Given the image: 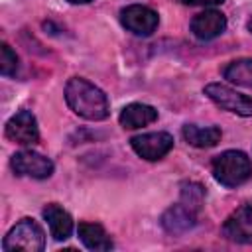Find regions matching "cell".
Returning a JSON list of instances; mask_svg holds the SVG:
<instances>
[{"instance_id":"17","label":"cell","mask_w":252,"mask_h":252,"mask_svg":"<svg viewBox=\"0 0 252 252\" xmlns=\"http://www.w3.org/2000/svg\"><path fill=\"white\" fill-rule=\"evenodd\" d=\"M205 199V189L199 183H183L181 185V203L191 207L193 211H199Z\"/></svg>"},{"instance_id":"20","label":"cell","mask_w":252,"mask_h":252,"mask_svg":"<svg viewBox=\"0 0 252 252\" xmlns=\"http://www.w3.org/2000/svg\"><path fill=\"white\" fill-rule=\"evenodd\" d=\"M71 4H89V2H93V0H69Z\"/></svg>"},{"instance_id":"8","label":"cell","mask_w":252,"mask_h":252,"mask_svg":"<svg viewBox=\"0 0 252 252\" xmlns=\"http://www.w3.org/2000/svg\"><path fill=\"white\" fill-rule=\"evenodd\" d=\"M6 138L22 146H33L39 140L37 120L30 110H20L6 122Z\"/></svg>"},{"instance_id":"4","label":"cell","mask_w":252,"mask_h":252,"mask_svg":"<svg viewBox=\"0 0 252 252\" xmlns=\"http://www.w3.org/2000/svg\"><path fill=\"white\" fill-rule=\"evenodd\" d=\"M205 94L220 108L234 112L238 116H252V96H246L226 85L220 83H209L205 87Z\"/></svg>"},{"instance_id":"3","label":"cell","mask_w":252,"mask_h":252,"mask_svg":"<svg viewBox=\"0 0 252 252\" xmlns=\"http://www.w3.org/2000/svg\"><path fill=\"white\" fill-rule=\"evenodd\" d=\"M45 246V234L41 226L32 219H22L4 236V252H41Z\"/></svg>"},{"instance_id":"21","label":"cell","mask_w":252,"mask_h":252,"mask_svg":"<svg viewBox=\"0 0 252 252\" xmlns=\"http://www.w3.org/2000/svg\"><path fill=\"white\" fill-rule=\"evenodd\" d=\"M248 30H250V32H252V18H250V20H248Z\"/></svg>"},{"instance_id":"15","label":"cell","mask_w":252,"mask_h":252,"mask_svg":"<svg viewBox=\"0 0 252 252\" xmlns=\"http://www.w3.org/2000/svg\"><path fill=\"white\" fill-rule=\"evenodd\" d=\"M220 128L219 126H197V124H185L183 126V138L187 144L195 148H213L220 142Z\"/></svg>"},{"instance_id":"1","label":"cell","mask_w":252,"mask_h":252,"mask_svg":"<svg viewBox=\"0 0 252 252\" xmlns=\"http://www.w3.org/2000/svg\"><path fill=\"white\" fill-rule=\"evenodd\" d=\"M65 100L69 108L87 120H104L108 116L106 94L83 77H73L65 85Z\"/></svg>"},{"instance_id":"18","label":"cell","mask_w":252,"mask_h":252,"mask_svg":"<svg viewBox=\"0 0 252 252\" xmlns=\"http://www.w3.org/2000/svg\"><path fill=\"white\" fill-rule=\"evenodd\" d=\"M18 69V57L16 53L12 51V47L8 43H2L0 45V73L4 77H10L14 75Z\"/></svg>"},{"instance_id":"10","label":"cell","mask_w":252,"mask_h":252,"mask_svg":"<svg viewBox=\"0 0 252 252\" xmlns=\"http://www.w3.org/2000/svg\"><path fill=\"white\" fill-rule=\"evenodd\" d=\"M195 222H197V211H193L191 207L183 205L181 201L177 205L169 207L161 215V226L169 234H183L189 228H193Z\"/></svg>"},{"instance_id":"16","label":"cell","mask_w":252,"mask_h":252,"mask_svg":"<svg viewBox=\"0 0 252 252\" xmlns=\"http://www.w3.org/2000/svg\"><path fill=\"white\" fill-rule=\"evenodd\" d=\"M224 79L238 85V87H246L252 89V59H236L232 63H228L222 71Z\"/></svg>"},{"instance_id":"14","label":"cell","mask_w":252,"mask_h":252,"mask_svg":"<svg viewBox=\"0 0 252 252\" xmlns=\"http://www.w3.org/2000/svg\"><path fill=\"white\" fill-rule=\"evenodd\" d=\"M79 238L89 250H94V252H106L114 246L112 238L108 236V232L98 222H81L79 224Z\"/></svg>"},{"instance_id":"13","label":"cell","mask_w":252,"mask_h":252,"mask_svg":"<svg viewBox=\"0 0 252 252\" xmlns=\"http://www.w3.org/2000/svg\"><path fill=\"white\" fill-rule=\"evenodd\" d=\"M156 120H158V110L154 106L142 104V102H132V104L124 106V110L120 112V124H122V128H128V130L148 126Z\"/></svg>"},{"instance_id":"12","label":"cell","mask_w":252,"mask_h":252,"mask_svg":"<svg viewBox=\"0 0 252 252\" xmlns=\"http://www.w3.org/2000/svg\"><path fill=\"white\" fill-rule=\"evenodd\" d=\"M43 219L47 220L49 224V230H51V236L55 240H67L73 232V219L71 215L59 207L57 203H49L45 205L43 209Z\"/></svg>"},{"instance_id":"6","label":"cell","mask_w":252,"mask_h":252,"mask_svg":"<svg viewBox=\"0 0 252 252\" xmlns=\"http://www.w3.org/2000/svg\"><path fill=\"white\" fill-rule=\"evenodd\" d=\"M122 26L136 35H152L159 24L158 12L142 4H130L120 12Z\"/></svg>"},{"instance_id":"9","label":"cell","mask_w":252,"mask_h":252,"mask_svg":"<svg viewBox=\"0 0 252 252\" xmlns=\"http://www.w3.org/2000/svg\"><path fill=\"white\" fill-rule=\"evenodd\" d=\"M222 236L238 244H252V205L238 207L222 224Z\"/></svg>"},{"instance_id":"11","label":"cell","mask_w":252,"mask_h":252,"mask_svg":"<svg viewBox=\"0 0 252 252\" xmlns=\"http://www.w3.org/2000/svg\"><path fill=\"white\" fill-rule=\"evenodd\" d=\"M224 28H226V18H224V14H220L217 10H205L191 20L193 35L199 39H205V41L220 35L224 32Z\"/></svg>"},{"instance_id":"7","label":"cell","mask_w":252,"mask_h":252,"mask_svg":"<svg viewBox=\"0 0 252 252\" xmlns=\"http://www.w3.org/2000/svg\"><path fill=\"white\" fill-rule=\"evenodd\" d=\"M12 169L16 175H28L33 179H45L53 173V161L37 152H18L12 156Z\"/></svg>"},{"instance_id":"19","label":"cell","mask_w":252,"mask_h":252,"mask_svg":"<svg viewBox=\"0 0 252 252\" xmlns=\"http://www.w3.org/2000/svg\"><path fill=\"white\" fill-rule=\"evenodd\" d=\"M181 2L187 6H217V4H222L224 0H181Z\"/></svg>"},{"instance_id":"5","label":"cell","mask_w":252,"mask_h":252,"mask_svg":"<svg viewBox=\"0 0 252 252\" xmlns=\"http://www.w3.org/2000/svg\"><path fill=\"white\" fill-rule=\"evenodd\" d=\"M130 146L140 158L148 161H158L165 154H169V150L173 148V138L167 132H148L134 136L130 140Z\"/></svg>"},{"instance_id":"2","label":"cell","mask_w":252,"mask_h":252,"mask_svg":"<svg viewBox=\"0 0 252 252\" xmlns=\"http://www.w3.org/2000/svg\"><path fill=\"white\" fill-rule=\"evenodd\" d=\"M213 175L224 187H236L250 179L252 163L244 152L226 150L213 159Z\"/></svg>"}]
</instances>
